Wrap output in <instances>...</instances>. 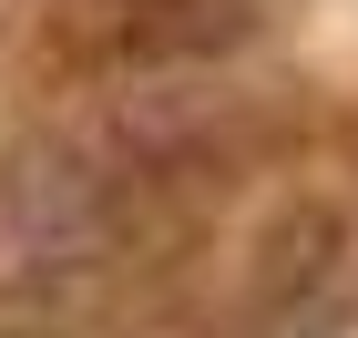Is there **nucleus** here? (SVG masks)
Returning <instances> with one entry per match:
<instances>
[{"label":"nucleus","instance_id":"1","mask_svg":"<svg viewBox=\"0 0 358 338\" xmlns=\"http://www.w3.org/2000/svg\"><path fill=\"white\" fill-rule=\"evenodd\" d=\"M256 31V0H72L62 52L92 72H174V62H215Z\"/></svg>","mask_w":358,"mask_h":338}]
</instances>
